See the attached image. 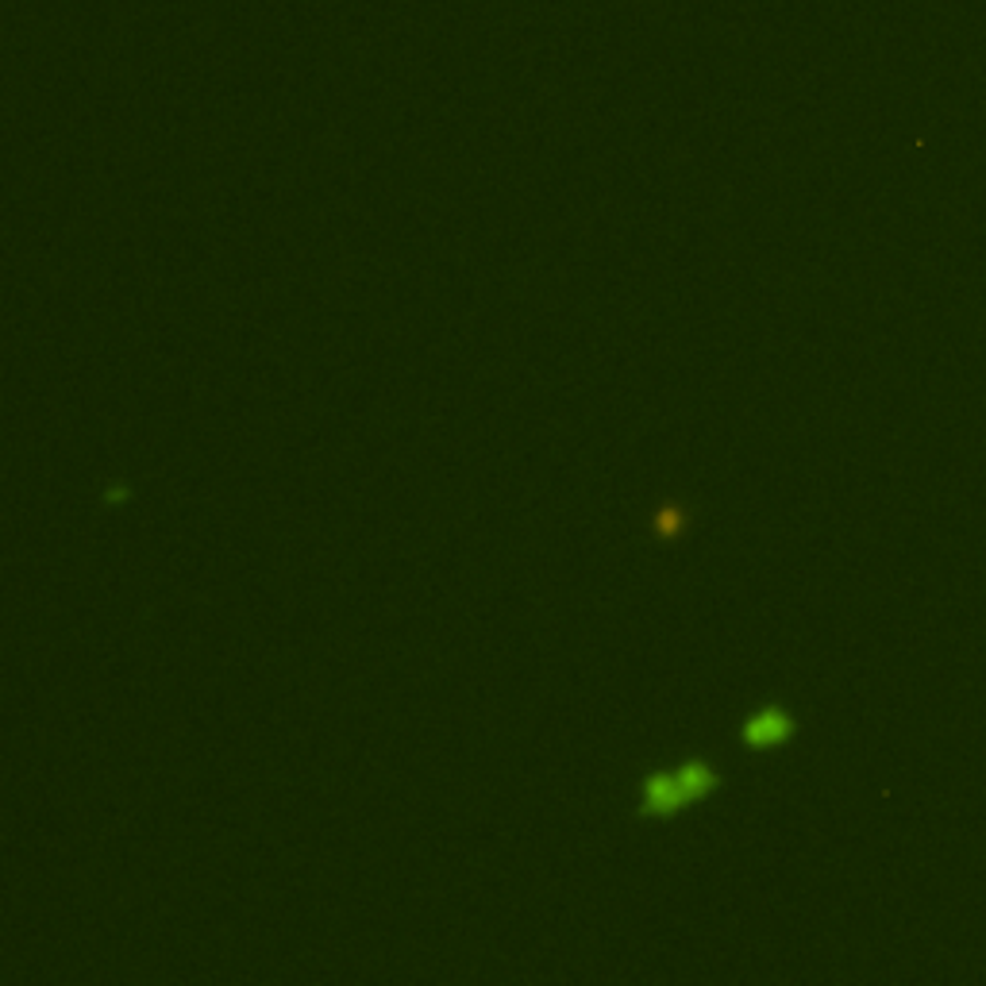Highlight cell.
Segmentation results:
<instances>
[{"label":"cell","mask_w":986,"mask_h":986,"mask_svg":"<svg viewBox=\"0 0 986 986\" xmlns=\"http://www.w3.org/2000/svg\"><path fill=\"white\" fill-rule=\"evenodd\" d=\"M698 524V513L686 498H663L660 506L648 513V536L655 539L660 547H675L682 544L686 536L693 532Z\"/></svg>","instance_id":"3"},{"label":"cell","mask_w":986,"mask_h":986,"mask_svg":"<svg viewBox=\"0 0 986 986\" xmlns=\"http://www.w3.org/2000/svg\"><path fill=\"white\" fill-rule=\"evenodd\" d=\"M794 736H798V717L786 710L783 701H763V705H756V710L740 721V728H736L740 748L756 751V756L791 748Z\"/></svg>","instance_id":"1"},{"label":"cell","mask_w":986,"mask_h":986,"mask_svg":"<svg viewBox=\"0 0 986 986\" xmlns=\"http://www.w3.org/2000/svg\"><path fill=\"white\" fill-rule=\"evenodd\" d=\"M693 801L686 798L675 767H652L637 783V821H675L690 813Z\"/></svg>","instance_id":"2"},{"label":"cell","mask_w":986,"mask_h":986,"mask_svg":"<svg viewBox=\"0 0 986 986\" xmlns=\"http://www.w3.org/2000/svg\"><path fill=\"white\" fill-rule=\"evenodd\" d=\"M675 771H678V783H682L686 798H690L693 806H698V801H705V798H713V794L725 786V771H721L717 759H710V756L682 759Z\"/></svg>","instance_id":"4"}]
</instances>
